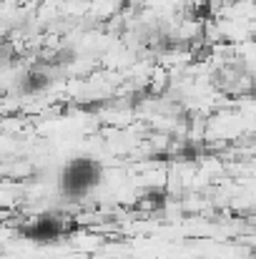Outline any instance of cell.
<instances>
[{"label":"cell","mask_w":256,"mask_h":259,"mask_svg":"<svg viewBox=\"0 0 256 259\" xmlns=\"http://www.w3.org/2000/svg\"><path fill=\"white\" fill-rule=\"evenodd\" d=\"M100 176H103L100 161H95L90 156H76V159L66 161L58 174L61 196L68 201H81L100 184Z\"/></svg>","instance_id":"1"},{"label":"cell","mask_w":256,"mask_h":259,"mask_svg":"<svg viewBox=\"0 0 256 259\" xmlns=\"http://www.w3.org/2000/svg\"><path fill=\"white\" fill-rule=\"evenodd\" d=\"M66 217L63 214H56V211H43L40 217L30 219L25 227H23V237L35 242V244H53L58 242L63 234H66Z\"/></svg>","instance_id":"2"}]
</instances>
